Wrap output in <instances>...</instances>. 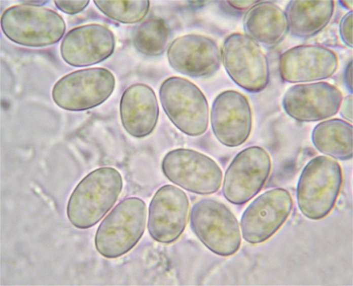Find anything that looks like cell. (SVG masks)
<instances>
[{"label": "cell", "instance_id": "4", "mask_svg": "<svg viewBox=\"0 0 353 286\" xmlns=\"http://www.w3.org/2000/svg\"><path fill=\"white\" fill-rule=\"evenodd\" d=\"M1 25L11 41L30 47L53 45L60 40L66 29L64 20L57 13L25 2L7 9L3 13Z\"/></svg>", "mask_w": 353, "mask_h": 286}, {"label": "cell", "instance_id": "11", "mask_svg": "<svg viewBox=\"0 0 353 286\" xmlns=\"http://www.w3.org/2000/svg\"><path fill=\"white\" fill-rule=\"evenodd\" d=\"M292 207L293 199L287 190L277 188L264 192L242 215L240 227L243 239L252 244L267 240L283 225Z\"/></svg>", "mask_w": 353, "mask_h": 286}, {"label": "cell", "instance_id": "7", "mask_svg": "<svg viewBox=\"0 0 353 286\" xmlns=\"http://www.w3.org/2000/svg\"><path fill=\"white\" fill-rule=\"evenodd\" d=\"M221 57L228 76L242 89L256 93L267 86L270 79L268 58L259 44L245 34L229 35L224 41Z\"/></svg>", "mask_w": 353, "mask_h": 286}, {"label": "cell", "instance_id": "3", "mask_svg": "<svg viewBox=\"0 0 353 286\" xmlns=\"http://www.w3.org/2000/svg\"><path fill=\"white\" fill-rule=\"evenodd\" d=\"M145 202L136 197L118 203L99 225L95 245L103 257L113 259L126 254L142 237L146 227Z\"/></svg>", "mask_w": 353, "mask_h": 286}, {"label": "cell", "instance_id": "5", "mask_svg": "<svg viewBox=\"0 0 353 286\" xmlns=\"http://www.w3.org/2000/svg\"><path fill=\"white\" fill-rule=\"evenodd\" d=\"M159 97L165 114L181 131L197 136L208 127L209 109L201 90L187 79L171 77L163 82Z\"/></svg>", "mask_w": 353, "mask_h": 286}, {"label": "cell", "instance_id": "17", "mask_svg": "<svg viewBox=\"0 0 353 286\" xmlns=\"http://www.w3.org/2000/svg\"><path fill=\"white\" fill-rule=\"evenodd\" d=\"M115 47V37L109 28L98 24H90L69 30L61 42L60 52L69 65L85 67L108 58Z\"/></svg>", "mask_w": 353, "mask_h": 286}, {"label": "cell", "instance_id": "8", "mask_svg": "<svg viewBox=\"0 0 353 286\" xmlns=\"http://www.w3.org/2000/svg\"><path fill=\"white\" fill-rule=\"evenodd\" d=\"M112 72L103 67H91L70 73L59 79L52 91L54 102L70 111L96 107L111 96L115 86Z\"/></svg>", "mask_w": 353, "mask_h": 286}, {"label": "cell", "instance_id": "28", "mask_svg": "<svg viewBox=\"0 0 353 286\" xmlns=\"http://www.w3.org/2000/svg\"><path fill=\"white\" fill-rule=\"evenodd\" d=\"M257 2V1H228L227 3L235 9L243 10L249 9Z\"/></svg>", "mask_w": 353, "mask_h": 286}, {"label": "cell", "instance_id": "10", "mask_svg": "<svg viewBox=\"0 0 353 286\" xmlns=\"http://www.w3.org/2000/svg\"><path fill=\"white\" fill-rule=\"evenodd\" d=\"M271 163L267 151L251 146L239 152L224 175L222 191L225 198L234 204H242L261 190L270 172Z\"/></svg>", "mask_w": 353, "mask_h": 286}, {"label": "cell", "instance_id": "14", "mask_svg": "<svg viewBox=\"0 0 353 286\" xmlns=\"http://www.w3.org/2000/svg\"><path fill=\"white\" fill-rule=\"evenodd\" d=\"M338 65L336 53L330 48L319 45L292 47L280 55L278 61L281 79L291 83L328 79L334 74Z\"/></svg>", "mask_w": 353, "mask_h": 286}, {"label": "cell", "instance_id": "26", "mask_svg": "<svg viewBox=\"0 0 353 286\" xmlns=\"http://www.w3.org/2000/svg\"><path fill=\"white\" fill-rule=\"evenodd\" d=\"M352 94L343 98L339 110L341 116L349 123L352 122Z\"/></svg>", "mask_w": 353, "mask_h": 286}, {"label": "cell", "instance_id": "25", "mask_svg": "<svg viewBox=\"0 0 353 286\" xmlns=\"http://www.w3.org/2000/svg\"><path fill=\"white\" fill-rule=\"evenodd\" d=\"M89 1H55L56 7L68 14H76L83 11L88 5Z\"/></svg>", "mask_w": 353, "mask_h": 286}, {"label": "cell", "instance_id": "27", "mask_svg": "<svg viewBox=\"0 0 353 286\" xmlns=\"http://www.w3.org/2000/svg\"><path fill=\"white\" fill-rule=\"evenodd\" d=\"M344 81L348 90L352 92V60L349 62L344 72Z\"/></svg>", "mask_w": 353, "mask_h": 286}, {"label": "cell", "instance_id": "6", "mask_svg": "<svg viewBox=\"0 0 353 286\" xmlns=\"http://www.w3.org/2000/svg\"><path fill=\"white\" fill-rule=\"evenodd\" d=\"M191 228L210 251L229 256L239 248L241 236L238 221L223 203L203 198L193 205L190 212Z\"/></svg>", "mask_w": 353, "mask_h": 286}, {"label": "cell", "instance_id": "29", "mask_svg": "<svg viewBox=\"0 0 353 286\" xmlns=\"http://www.w3.org/2000/svg\"><path fill=\"white\" fill-rule=\"evenodd\" d=\"M340 3L347 9H352V1H340Z\"/></svg>", "mask_w": 353, "mask_h": 286}, {"label": "cell", "instance_id": "12", "mask_svg": "<svg viewBox=\"0 0 353 286\" xmlns=\"http://www.w3.org/2000/svg\"><path fill=\"white\" fill-rule=\"evenodd\" d=\"M343 99L335 86L317 82L298 84L285 92L282 105L286 113L302 122L318 121L336 115Z\"/></svg>", "mask_w": 353, "mask_h": 286}, {"label": "cell", "instance_id": "23", "mask_svg": "<svg viewBox=\"0 0 353 286\" xmlns=\"http://www.w3.org/2000/svg\"><path fill=\"white\" fill-rule=\"evenodd\" d=\"M107 17L121 23L131 24L142 20L147 14L149 1H93Z\"/></svg>", "mask_w": 353, "mask_h": 286}, {"label": "cell", "instance_id": "19", "mask_svg": "<svg viewBox=\"0 0 353 286\" xmlns=\"http://www.w3.org/2000/svg\"><path fill=\"white\" fill-rule=\"evenodd\" d=\"M245 34L258 44L273 48L289 32L285 11L271 2L258 1L246 12L243 19Z\"/></svg>", "mask_w": 353, "mask_h": 286}, {"label": "cell", "instance_id": "18", "mask_svg": "<svg viewBox=\"0 0 353 286\" xmlns=\"http://www.w3.org/2000/svg\"><path fill=\"white\" fill-rule=\"evenodd\" d=\"M159 113L156 95L148 85L133 84L123 92L120 118L124 129L131 136L142 138L150 134L157 125Z\"/></svg>", "mask_w": 353, "mask_h": 286}, {"label": "cell", "instance_id": "1", "mask_svg": "<svg viewBox=\"0 0 353 286\" xmlns=\"http://www.w3.org/2000/svg\"><path fill=\"white\" fill-rule=\"evenodd\" d=\"M122 187V177L115 168L102 167L91 171L70 196L66 207L69 222L78 229L93 227L115 204Z\"/></svg>", "mask_w": 353, "mask_h": 286}, {"label": "cell", "instance_id": "9", "mask_svg": "<svg viewBox=\"0 0 353 286\" xmlns=\"http://www.w3.org/2000/svg\"><path fill=\"white\" fill-rule=\"evenodd\" d=\"M161 167L171 182L192 193L213 194L221 185L223 173L218 164L193 150L179 148L169 151L164 157Z\"/></svg>", "mask_w": 353, "mask_h": 286}, {"label": "cell", "instance_id": "22", "mask_svg": "<svg viewBox=\"0 0 353 286\" xmlns=\"http://www.w3.org/2000/svg\"><path fill=\"white\" fill-rule=\"evenodd\" d=\"M169 30L161 18H149L136 26L133 31L132 42L140 53L157 56L164 53L169 42Z\"/></svg>", "mask_w": 353, "mask_h": 286}, {"label": "cell", "instance_id": "20", "mask_svg": "<svg viewBox=\"0 0 353 286\" xmlns=\"http://www.w3.org/2000/svg\"><path fill=\"white\" fill-rule=\"evenodd\" d=\"M334 8L333 1H291L285 11L289 31L300 39L314 36L329 23Z\"/></svg>", "mask_w": 353, "mask_h": 286}, {"label": "cell", "instance_id": "15", "mask_svg": "<svg viewBox=\"0 0 353 286\" xmlns=\"http://www.w3.org/2000/svg\"><path fill=\"white\" fill-rule=\"evenodd\" d=\"M213 132L223 145L235 147L249 138L252 126V114L246 97L241 93L228 90L215 98L210 111Z\"/></svg>", "mask_w": 353, "mask_h": 286}, {"label": "cell", "instance_id": "16", "mask_svg": "<svg viewBox=\"0 0 353 286\" xmlns=\"http://www.w3.org/2000/svg\"><path fill=\"white\" fill-rule=\"evenodd\" d=\"M167 57L176 72L196 78H206L219 69L221 52L212 39L198 34L177 38L169 46Z\"/></svg>", "mask_w": 353, "mask_h": 286}, {"label": "cell", "instance_id": "21", "mask_svg": "<svg viewBox=\"0 0 353 286\" xmlns=\"http://www.w3.org/2000/svg\"><path fill=\"white\" fill-rule=\"evenodd\" d=\"M352 126L343 120L334 118L317 124L311 133L314 147L334 159L347 160L352 157Z\"/></svg>", "mask_w": 353, "mask_h": 286}, {"label": "cell", "instance_id": "13", "mask_svg": "<svg viewBox=\"0 0 353 286\" xmlns=\"http://www.w3.org/2000/svg\"><path fill=\"white\" fill-rule=\"evenodd\" d=\"M189 209L186 194L171 185L160 187L149 207L148 232L156 241L170 243L176 240L185 228Z\"/></svg>", "mask_w": 353, "mask_h": 286}, {"label": "cell", "instance_id": "2", "mask_svg": "<svg viewBox=\"0 0 353 286\" xmlns=\"http://www.w3.org/2000/svg\"><path fill=\"white\" fill-rule=\"evenodd\" d=\"M342 183V172L338 162L326 156L311 159L303 169L297 186L301 212L313 220L325 217L335 205Z\"/></svg>", "mask_w": 353, "mask_h": 286}, {"label": "cell", "instance_id": "24", "mask_svg": "<svg viewBox=\"0 0 353 286\" xmlns=\"http://www.w3.org/2000/svg\"><path fill=\"white\" fill-rule=\"evenodd\" d=\"M352 23L353 13L350 10L342 17L339 25L340 38L343 43L350 48H352L353 46Z\"/></svg>", "mask_w": 353, "mask_h": 286}]
</instances>
